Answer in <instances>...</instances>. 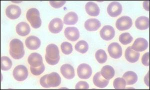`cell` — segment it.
Masks as SVG:
<instances>
[{
    "mask_svg": "<svg viewBox=\"0 0 150 90\" xmlns=\"http://www.w3.org/2000/svg\"><path fill=\"white\" fill-rule=\"evenodd\" d=\"M60 52L58 46L54 44L49 45L46 48L45 59L50 65L57 64L60 61Z\"/></svg>",
    "mask_w": 150,
    "mask_h": 90,
    "instance_id": "6da1fadb",
    "label": "cell"
},
{
    "mask_svg": "<svg viewBox=\"0 0 150 90\" xmlns=\"http://www.w3.org/2000/svg\"><path fill=\"white\" fill-rule=\"evenodd\" d=\"M10 54L14 59H22L25 55L24 45L20 40L14 39L10 43Z\"/></svg>",
    "mask_w": 150,
    "mask_h": 90,
    "instance_id": "7a4b0ae2",
    "label": "cell"
},
{
    "mask_svg": "<svg viewBox=\"0 0 150 90\" xmlns=\"http://www.w3.org/2000/svg\"><path fill=\"white\" fill-rule=\"evenodd\" d=\"M26 18L32 27L34 29H38L41 27L42 24L39 11L36 8L29 9L26 13Z\"/></svg>",
    "mask_w": 150,
    "mask_h": 90,
    "instance_id": "3957f363",
    "label": "cell"
},
{
    "mask_svg": "<svg viewBox=\"0 0 150 90\" xmlns=\"http://www.w3.org/2000/svg\"><path fill=\"white\" fill-rule=\"evenodd\" d=\"M13 76L14 79L18 81H23L28 76L27 68L24 65H18L13 70Z\"/></svg>",
    "mask_w": 150,
    "mask_h": 90,
    "instance_id": "277c9868",
    "label": "cell"
},
{
    "mask_svg": "<svg viewBox=\"0 0 150 90\" xmlns=\"http://www.w3.org/2000/svg\"><path fill=\"white\" fill-rule=\"evenodd\" d=\"M133 25L131 18L128 16H123L117 21L116 28L119 31H125L130 29Z\"/></svg>",
    "mask_w": 150,
    "mask_h": 90,
    "instance_id": "5b68a950",
    "label": "cell"
},
{
    "mask_svg": "<svg viewBox=\"0 0 150 90\" xmlns=\"http://www.w3.org/2000/svg\"><path fill=\"white\" fill-rule=\"evenodd\" d=\"M77 73L80 78L88 79L90 78L92 74V69L87 64H81L78 67Z\"/></svg>",
    "mask_w": 150,
    "mask_h": 90,
    "instance_id": "8992f818",
    "label": "cell"
},
{
    "mask_svg": "<svg viewBox=\"0 0 150 90\" xmlns=\"http://www.w3.org/2000/svg\"><path fill=\"white\" fill-rule=\"evenodd\" d=\"M108 51L110 56L114 59H119L122 56V48L118 43H112L110 45Z\"/></svg>",
    "mask_w": 150,
    "mask_h": 90,
    "instance_id": "52a82bcc",
    "label": "cell"
},
{
    "mask_svg": "<svg viewBox=\"0 0 150 90\" xmlns=\"http://www.w3.org/2000/svg\"><path fill=\"white\" fill-rule=\"evenodd\" d=\"M107 12L112 17H116L120 15L122 12L121 4L118 2H112L108 7Z\"/></svg>",
    "mask_w": 150,
    "mask_h": 90,
    "instance_id": "ba28073f",
    "label": "cell"
},
{
    "mask_svg": "<svg viewBox=\"0 0 150 90\" xmlns=\"http://www.w3.org/2000/svg\"><path fill=\"white\" fill-rule=\"evenodd\" d=\"M100 36L105 41H110L112 39L115 35V31L114 28L111 26H104L100 31Z\"/></svg>",
    "mask_w": 150,
    "mask_h": 90,
    "instance_id": "9c48e42d",
    "label": "cell"
},
{
    "mask_svg": "<svg viewBox=\"0 0 150 90\" xmlns=\"http://www.w3.org/2000/svg\"><path fill=\"white\" fill-rule=\"evenodd\" d=\"M7 17L12 20H15L19 18L21 14V10L19 6L15 5H11L7 7L6 10Z\"/></svg>",
    "mask_w": 150,
    "mask_h": 90,
    "instance_id": "30bf717a",
    "label": "cell"
},
{
    "mask_svg": "<svg viewBox=\"0 0 150 90\" xmlns=\"http://www.w3.org/2000/svg\"><path fill=\"white\" fill-rule=\"evenodd\" d=\"M63 22L60 18H55L50 22L49 25V31L53 34H58L62 30Z\"/></svg>",
    "mask_w": 150,
    "mask_h": 90,
    "instance_id": "8fae6325",
    "label": "cell"
},
{
    "mask_svg": "<svg viewBox=\"0 0 150 90\" xmlns=\"http://www.w3.org/2000/svg\"><path fill=\"white\" fill-rule=\"evenodd\" d=\"M65 36L67 39L70 41L75 42L80 37V33L76 27H67L64 31Z\"/></svg>",
    "mask_w": 150,
    "mask_h": 90,
    "instance_id": "7c38bea8",
    "label": "cell"
},
{
    "mask_svg": "<svg viewBox=\"0 0 150 90\" xmlns=\"http://www.w3.org/2000/svg\"><path fill=\"white\" fill-rule=\"evenodd\" d=\"M47 83L50 87H58L61 83V78L60 75L56 72L48 74L46 79Z\"/></svg>",
    "mask_w": 150,
    "mask_h": 90,
    "instance_id": "4fadbf2b",
    "label": "cell"
},
{
    "mask_svg": "<svg viewBox=\"0 0 150 90\" xmlns=\"http://www.w3.org/2000/svg\"><path fill=\"white\" fill-rule=\"evenodd\" d=\"M148 47V42L144 38H139L135 40L131 47L132 49L137 52H143Z\"/></svg>",
    "mask_w": 150,
    "mask_h": 90,
    "instance_id": "5bb4252c",
    "label": "cell"
},
{
    "mask_svg": "<svg viewBox=\"0 0 150 90\" xmlns=\"http://www.w3.org/2000/svg\"><path fill=\"white\" fill-rule=\"evenodd\" d=\"M61 73L64 77L67 79L71 80L75 77V70L73 67L68 64H65L61 67Z\"/></svg>",
    "mask_w": 150,
    "mask_h": 90,
    "instance_id": "9a60e30c",
    "label": "cell"
},
{
    "mask_svg": "<svg viewBox=\"0 0 150 90\" xmlns=\"http://www.w3.org/2000/svg\"><path fill=\"white\" fill-rule=\"evenodd\" d=\"M25 44L29 49L35 50L41 46V41L36 36H31L28 37L25 41Z\"/></svg>",
    "mask_w": 150,
    "mask_h": 90,
    "instance_id": "2e32d148",
    "label": "cell"
},
{
    "mask_svg": "<svg viewBox=\"0 0 150 90\" xmlns=\"http://www.w3.org/2000/svg\"><path fill=\"white\" fill-rule=\"evenodd\" d=\"M28 62L30 66L38 67L43 64V58L41 55L37 53H32L30 55Z\"/></svg>",
    "mask_w": 150,
    "mask_h": 90,
    "instance_id": "e0dca14e",
    "label": "cell"
},
{
    "mask_svg": "<svg viewBox=\"0 0 150 90\" xmlns=\"http://www.w3.org/2000/svg\"><path fill=\"white\" fill-rule=\"evenodd\" d=\"M126 59L130 63H136L138 61L140 58V54L138 52L134 51L132 49L131 47L127 48L125 54Z\"/></svg>",
    "mask_w": 150,
    "mask_h": 90,
    "instance_id": "ac0fdd59",
    "label": "cell"
},
{
    "mask_svg": "<svg viewBox=\"0 0 150 90\" xmlns=\"http://www.w3.org/2000/svg\"><path fill=\"white\" fill-rule=\"evenodd\" d=\"M93 83L96 87L100 88H104L107 87L109 83V80L104 78L101 75V72H97L94 75L93 79Z\"/></svg>",
    "mask_w": 150,
    "mask_h": 90,
    "instance_id": "d6986e66",
    "label": "cell"
},
{
    "mask_svg": "<svg viewBox=\"0 0 150 90\" xmlns=\"http://www.w3.org/2000/svg\"><path fill=\"white\" fill-rule=\"evenodd\" d=\"M85 9L87 14L93 17L98 16L100 12L98 6L93 2H88L85 6Z\"/></svg>",
    "mask_w": 150,
    "mask_h": 90,
    "instance_id": "ffe728a7",
    "label": "cell"
},
{
    "mask_svg": "<svg viewBox=\"0 0 150 90\" xmlns=\"http://www.w3.org/2000/svg\"><path fill=\"white\" fill-rule=\"evenodd\" d=\"M101 26V22L96 19H88L85 23V28L87 31H97Z\"/></svg>",
    "mask_w": 150,
    "mask_h": 90,
    "instance_id": "44dd1931",
    "label": "cell"
},
{
    "mask_svg": "<svg viewBox=\"0 0 150 90\" xmlns=\"http://www.w3.org/2000/svg\"><path fill=\"white\" fill-rule=\"evenodd\" d=\"M135 25L137 28L140 30H147L150 25L149 18L145 16L139 17L135 22Z\"/></svg>",
    "mask_w": 150,
    "mask_h": 90,
    "instance_id": "7402d4cb",
    "label": "cell"
},
{
    "mask_svg": "<svg viewBox=\"0 0 150 90\" xmlns=\"http://www.w3.org/2000/svg\"><path fill=\"white\" fill-rule=\"evenodd\" d=\"M16 32L21 36H26L29 35L31 31L30 27L26 22L20 23L18 24L16 28Z\"/></svg>",
    "mask_w": 150,
    "mask_h": 90,
    "instance_id": "603a6c76",
    "label": "cell"
},
{
    "mask_svg": "<svg viewBox=\"0 0 150 90\" xmlns=\"http://www.w3.org/2000/svg\"><path fill=\"white\" fill-rule=\"evenodd\" d=\"M78 19V16L75 12H69L64 18V23L67 25H73L77 23Z\"/></svg>",
    "mask_w": 150,
    "mask_h": 90,
    "instance_id": "cb8c5ba5",
    "label": "cell"
},
{
    "mask_svg": "<svg viewBox=\"0 0 150 90\" xmlns=\"http://www.w3.org/2000/svg\"><path fill=\"white\" fill-rule=\"evenodd\" d=\"M100 72L104 78L108 80L112 79L114 77L115 74L114 68L108 65L103 67Z\"/></svg>",
    "mask_w": 150,
    "mask_h": 90,
    "instance_id": "d4e9b609",
    "label": "cell"
},
{
    "mask_svg": "<svg viewBox=\"0 0 150 90\" xmlns=\"http://www.w3.org/2000/svg\"><path fill=\"white\" fill-rule=\"evenodd\" d=\"M123 78L128 85H134L138 81V76L133 71L127 72L123 75Z\"/></svg>",
    "mask_w": 150,
    "mask_h": 90,
    "instance_id": "484cf974",
    "label": "cell"
},
{
    "mask_svg": "<svg viewBox=\"0 0 150 90\" xmlns=\"http://www.w3.org/2000/svg\"><path fill=\"white\" fill-rule=\"evenodd\" d=\"M12 67L11 60L6 56H3L1 58V68L3 71H8Z\"/></svg>",
    "mask_w": 150,
    "mask_h": 90,
    "instance_id": "4316f807",
    "label": "cell"
},
{
    "mask_svg": "<svg viewBox=\"0 0 150 90\" xmlns=\"http://www.w3.org/2000/svg\"><path fill=\"white\" fill-rule=\"evenodd\" d=\"M75 50L82 54L86 53L89 49V45L87 42L81 40L77 43L75 46Z\"/></svg>",
    "mask_w": 150,
    "mask_h": 90,
    "instance_id": "83f0119b",
    "label": "cell"
},
{
    "mask_svg": "<svg viewBox=\"0 0 150 90\" xmlns=\"http://www.w3.org/2000/svg\"><path fill=\"white\" fill-rule=\"evenodd\" d=\"M96 60L100 64H104L106 63L107 60V55L106 52L103 50L100 49L98 50L95 55Z\"/></svg>",
    "mask_w": 150,
    "mask_h": 90,
    "instance_id": "f1b7e54d",
    "label": "cell"
},
{
    "mask_svg": "<svg viewBox=\"0 0 150 90\" xmlns=\"http://www.w3.org/2000/svg\"><path fill=\"white\" fill-rule=\"evenodd\" d=\"M133 38L129 33H124L120 36V42L124 45L130 44L133 41Z\"/></svg>",
    "mask_w": 150,
    "mask_h": 90,
    "instance_id": "f546056e",
    "label": "cell"
},
{
    "mask_svg": "<svg viewBox=\"0 0 150 90\" xmlns=\"http://www.w3.org/2000/svg\"><path fill=\"white\" fill-rule=\"evenodd\" d=\"M113 85L115 89H125L126 88V82L123 78H118L115 79Z\"/></svg>",
    "mask_w": 150,
    "mask_h": 90,
    "instance_id": "4dcf8cb0",
    "label": "cell"
},
{
    "mask_svg": "<svg viewBox=\"0 0 150 90\" xmlns=\"http://www.w3.org/2000/svg\"><path fill=\"white\" fill-rule=\"evenodd\" d=\"M62 51L65 55H69L73 52V46L70 43L65 42L62 43L61 46Z\"/></svg>",
    "mask_w": 150,
    "mask_h": 90,
    "instance_id": "1f68e13d",
    "label": "cell"
},
{
    "mask_svg": "<svg viewBox=\"0 0 150 90\" xmlns=\"http://www.w3.org/2000/svg\"><path fill=\"white\" fill-rule=\"evenodd\" d=\"M45 70V67L44 64L38 67H33L30 66L31 73L34 76H39L41 75L44 72Z\"/></svg>",
    "mask_w": 150,
    "mask_h": 90,
    "instance_id": "d6a6232c",
    "label": "cell"
},
{
    "mask_svg": "<svg viewBox=\"0 0 150 90\" xmlns=\"http://www.w3.org/2000/svg\"><path fill=\"white\" fill-rule=\"evenodd\" d=\"M76 89H88L89 88V84L84 81H80L76 85Z\"/></svg>",
    "mask_w": 150,
    "mask_h": 90,
    "instance_id": "836d02e7",
    "label": "cell"
},
{
    "mask_svg": "<svg viewBox=\"0 0 150 90\" xmlns=\"http://www.w3.org/2000/svg\"><path fill=\"white\" fill-rule=\"evenodd\" d=\"M66 3V1H50V4L52 7L55 8H60L63 6Z\"/></svg>",
    "mask_w": 150,
    "mask_h": 90,
    "instance_id": "e575fe53",
    "label": "cell"
},
{
    "mask_svg": "<svg viewBox=\"0 0 150 90\" xmlns=\"http://www.w3.org/2000/svg\"><path fill=\"white\" fill-rule=\"evenodd\" d=\"M149 52L145 53L142 58V62L144 65L146 66H149Z\"/></svg>",
    "mask_w": 150,
    "mask_h": 90,
    "instance_id": "d590c367",
    "label": "cell"
},
{
    "mask_svg": "<svg viewBox=\"0 0 150 90\" xmlns=\"http://www.w3.org/2000/svg\"><path fill=\"white\" fill-rule=\"evenodd\" d=\"M48 75H45L42 77L40 80V83L42 86V87H44L45 88H49L50 87L47 83L46 79Z\"/></svg>",
    "mask_w": 150,
    "mask_h": 90,
    "instance_id": "8d00e7d4",
    "label": "cell"
}]
</instances>
